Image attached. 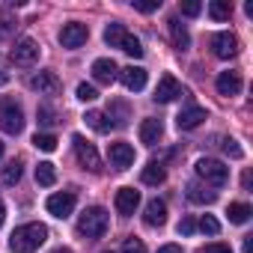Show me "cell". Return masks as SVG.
I'll return each instance as SVG.
<instances>
[{
	"instance_id": "cell-1",
	"label": "cell",
	"mask_w": 253,
	"mask_h": 253,
	"mask_svg": "<svg viewBox=\"0 0 253 253\" xmlns=\"http://www.w3.org/2000/svg\"><path fill=\"white\" fill-rule=\"evenodd\" d=\"M48 241V226L45 223H24L12 232L9 238V250L12 253H33Z\"/></svg>"
},
{
	"instance_id": "cell-2",
	"label": "cell",
	"mask_w": 253,
	"mask_h": 253,
	"mask_svg": "<svg viewBox=\"0 0 253 253\" xmlns=\"http://www.w3.org/2000/svg\"><path fill=\"white\" fill-rule=\"evenodd\" d=\"M78 232L86 235V238H101L107 232V211L101 206L84 209V214L78 217Z\"/></svg>"
},
{
	"instance_id": "cell-3",
	"label": "cell",
	"mask_w": 253,
	"mask_h": 253,
	"mask_svg": "<svg viewBox=\"0 0 253 253\" xmlns=\"http://www.w3.org/2000/svg\"><path fill=\"white\" fill-rule=\"evenodd\" d=\"M0 128L6 134L24 131V110L21 104H15V98H0Z\"/></svg>"
},
{
	"instance_id": "cell-4",
	"label": "cell",
	"mask_w": 253,
	"mask_h": 253,
	"mask_svg": "<svg viewBox=\"0 0 253 253\" xmlns=\"http://www.w3.org/2000/svg\"><path fill=\"white\" fill-rule=\"evenodd\" d=\"M197 176L211 188H223L226 179H229V167L223 161H214V158H200L197 161Z\"/></svg>"
},
{
	"instance_id": "cell-5",
	"label": "cell",
	"mask_w": 253,
	"mask_h": 253,
	"mask_svg": "<svg viewBox=\"0 0 253 253\" xmlns=\"http://www.w3.org/2000/svg\"><path fill=\"white\" fill-rule=\"evenodd\" d=\"M9 60H12L15 66H33V63L39 60V42H33L30 36L18 39L15 48L9 51Z\"/></svg>"
},
{
	"instance_id": "cell-6",
	"label": "cell",
	"mask_w": 253,
	"mask_h": 253,
	"mask_svg": "<svg viewBox=\"0 0 253 253\" xmlns=\"http://www.w3.org/2000/svg\"><path fill=\"white\" fill-rule=\"evenodd\" d=\"M72 143H75V152H78V161L86 167V170H92V173H98L101 170V158H98V152H95V146L86 140V137H81V134H75L72 137Z\"/></svg>"
},
{
	"instance_id": "cell-7",
	"label": "cell",
	"mask_w": 253,
	"mask_h": 253,
	"mask_svg": "<svg viewBox=\"0 0 253 253\" xmlns=\"http://www.w3.org/2000/svg\"><path fill=\"white\" fill-rule=\"evenodd\" d=\"M27 86H30L33 92H39V95H57V92L63 89V81H60L54 72H36V75L27 81Z\"/></svg>"
},
{
	"instance_id": "cell-8",
	"label": "cell",
	"mask_w": 253,
	"mask_h": 253,
	"mask_svg": "<svg viewBox=\"0 0 253 253\" xmlns=\"http://www.w3.org/2000/svg\"><path fill=\"white\" fill-rule=\"evenodd\" d=\"M86 39H89V30H86V24H81V21H72V24H66V27L60 30L63 48H81V45H86Z\"/></svg>"
},
{
	"instance_id": "cell-9",
	"label": "cell",
	"mask_w": 253,
	"mask_h": 253,
	"mask_svg": "<svg viewBox=\"0 0 253 253\" xmlns=\"http://www.w3.org/2000/svg\"><path fill=\"white\" fill-rule=\"evenodd\" d=\"M107 155H110V164L116 167V170H128L131 164H134V146L131 143H110L107 146Z\"/></svg>"
},
{
	"instance_id": "cell-10",
	"label": "cell",
	"mask_w": 253,
	"mask_h": 253,
	"mask_svg": "<svg viewBox=\"0 0 253 253\" xmlns=\"http://www.w3.org/2000/svg\"><path fill=\"white\" fill-rule=\"evenodd\" d=\"M211 51H214V57H220V60H232V57L238 54V39H235V33H214V36H211Z\"/></svg>"
},
{
	"instance_id": "cell-11",
	"label": "cell",
	"mask_w": 253,
	"mask_h": 253,
	"mask_svg": "<svg viewBox=\"0 0 253 253\" xmlns=\"http://www.w3.org/2000/svg\"><path fill=\"white\" fill-rule=\"evenodd\" d=\"M48 211L54 217H69L75 211V194L72 191H60V194H51L48 197Z\"/></svg>"
},
{
	"instance_id": "cell-12",
	"label": "cell",
	"mask_w": 253,
	"mask_h": 253,
	"mask_svg": "<svg viewBox=\"0 0 253 253\" xmlns=\"http://www.w3.org/2000/svg\"><path fill=\"white\" fill-rule=\"evenodd\" d=\"M203 122H206V107H200V104H191V107H185V110L176 116L179 131H194L197 125H203Z\"/></svg>"
},
{
	"instance_id": "cell-13",
	"label": "cell",
	"mask_w": 253,
	"mask_h": 253,
	"mask_svg": "<svg viewBox=\"0 0 253 253\" xmlns=\"http://www.w3.org/2000/svg\"><path fill=\"white\" fill-rule=\"evenodd\" d=\"M113 206H116V211L119 214H134V209L140 206V191H134V188H119L116 191V200H113Z\"/></svg>"
},
{
	"instance_id": "cell-14",
	"label": "cell",
	"mask_w": 253,
	"mask_h": 253,
	"mask_svg": "<svg viewBox=\"0 0 253 253\" xmlns=\"http://www.w3.org/2000/svg\"><path fill=\"white\" fill-rule=\"evenodd\" d=\"M119 81H122L125 89L140 92L146 86V69H140V66H125V69H119Z\"/></svg>"
},
{
	"instance_id": "cell-15",
	"label": "cell",
	"mask_w": 253,
	"mask_h": 253,
	"mask_svg": "<svg viewBox=\"0 0 253 253\" xmlns=\"http://www.w3.org/2000/svg\"><path fill=\"white\" fill-rule=\"evenodd\" d=\"M182 95V84L173 78V75H164L161 81H158V89H155V101H173V98H179Z\"/></svg>"
},
{
	"instance_id": "cell-16",
	"label": "cell",
	"mask_w": 253,
	"mask_h": 253,
	"mask_svg": "<svg viewBox=\"0 0 253 253\" xmlns=\"http://www.w3.org/2000/svg\"><path fill=\"white\" fill-rule=\"evenodd\" d=\"M116 75H119V69H116V63H113L110 57H101V60L92 63V78H95L98 84H113Z\"/></svg>"
},
{
	"instance_id": "cell-17",
	"label": "cell",
	"mask_w": 253,
	"mask_h": 253,
	"mask_svg": "<svg viewBox=\"0 0 253 253\" xmlns=\"http://www.w3.org/2000/svg\"><path fill=\"white\" fill-rule=\"evenodd\" d=\"M143 220H146V226H164L167 223V203L164 200H149L146 211H143Z\"/></svg>"
},
{
	"instance_id": "cell-18",
	"label": "cell",
	"mask_w": 253,
	"mask_h": 253,
	"mask_svg": "<svg viewBox=\"0 0 253 253\" xmlns=\"http://www.w3.org/2000/svg\"><path fill=\"white\" fill-rule=\"evenodd\" d=\"M161 134H164L161 119H143V122H140V143H143V146H155V143L161 140Z\"/></svg>"
},
{
	"instance_id": "cell-19",
	"label": "cell",
	"mask_w": 253,
	"mask_h": 253,
	"mask_svg": "<svg viewBox=\"0 0 253 253\" xmlns=\"http://www.w3.org/2000/svg\"><path fill=\"white\" fill-rule=\"evenodd\" d=\"M214 84H217V92L226 95V98L241 92V75H238V72H220Z\"/></svg>"
},
{
	"instance_id": "cell-20",
	"label": "cell",
	"mask_w": 253,
	"mask_h": 253,
	"mask_svg": "<svg viewBox=\"0 0 253 253\" xmlns=\"http://www.w3.org/2000/svg\"><path fill=\"white\" fill-rule=\"evenodd\" d=\"M84 119H86L89 128H92V131H98V134H107L113 125H116V122H113V116H110V113H101V110H86V116H84Z\"/></svg>"
},
{
	"instance_id": "cell-21",
	"label": "cell",
	"mask_w": 253,
	"mask_h": 253,
	"mask_svg": "<svg viewBox=\"0 0 253 253\" xmlns=\"http://www.w3.org/2000/svg\"><path fill=\"white\" fill-rule=\"evenodd\" d=\"M167 30H170L173 48H176V51H188V45H191V36H188L185 24H182L179 18H170V21H167Z\"/></svg>"
},
{
	"instance_id": "cell-22",
	"label": "cell",
	"mask_w": 253,
	"mask_h": 253,
	"mask_svg": "<svg viewBox=\"0 0 253 253\" xmlns=\"http://www.w3.org/2000/svg\"><path fill=\"white\" fill-rule=\"evenodd\" d=\"M185 197H188L191 203H197V206H209V203L217 200V191H209V188H203V185H188V188H185Z\"/></svg>"
},
{
	"instance_id": "cell-23",
	"label": "cell",
	"mask_w": 253,
	"mask_h": 253,
	"mask_svg": "<svg viewBox=\"0 0 253 253\" xmlns=\"http://www.w3.org/2000/svg\"><path fill=\"white\" fill-rule=\"evenodd\" d=\"M140 179H143V185H161V182L167 179V170H164V164H161V161H149V164L143 167Z\"/></svg>"
},
{
	"instance_id": "cell-24",
	"label": "cell",
	"mask_w": 253,
	"mask_h": 253,
	"mask_svg": "<svg viewBox=\"0 0 253 253\" xmlns=\"http://www.w3.org/2000/svg\"><path fill=\"white\" fill-rule=\"evenodd\" d=\"M128 36V30H125L119 21H110L107 27H104V42L110 45V48H122V39Z\"/></svg>"
},
{
	"instance_id": "cell-25",
	"label": "cell",
	"mask_w": 253,
	"mask_h": 253,
	"mask_svg": "<svg viewBox=\"0 0 253 253\" xmlns=\"http://www.w3.org/2000/svg\"><path fill=\"white\" fill-rule=\"evenodd\" d=\"M209 15H211L214 21H229L232 3H229V0H211V3H209Z\"/></svg>"
},
{
	"instance_id": "cell-26",
	"label": "cell",
	"mask_w": 253,
	"mask_h": 253,
	"mask_svg": "<svg viewBox=\"0 0 253 253\" xmlns=\"http://www.w3.org/2000/svg\"><path fill=\"white\" fill-rule=\"evenodd\" d=\"M229 223H247L250 220V214H253V209L247 206V203H229Z\"/></svg>"
},
{
	"instance_id": "cell-27",
	"label": "cell",
	"mask_w": 253,
	"mask_h": 253,
	"mask_svg": "<svg viewBox=\"0 0 253 253\" xmlns=\"http://www.w3.org/2000/svg\"><path fill=\"white\" fill-rule=\"evenodd\" d=\"M36 182H39V185H45V188H48V185H54V182H57V167H54L51 161H42V164L36 167Z\"/></svg>"
},
{
	"instance_id": "cell-28",
	"label": "cell",
	"mask_w": 253,
	"mask_h": 253,
	"mask_svg": "<svg viewBox=\"0 0 253 253\" xmlns=\"http://www.w3.org/2000/svg\"><path fill=\"white\" fill-rule=\"evenodd\" d=\"M15 27H18L15 15H12L9 9H0V39H9V36L15 33Z\"/></svg>"
},
{
	"instance_id": "cell-29",
	"label": "cell",
	"mask_w": 253,
	"mask_h": 253,
	"mask_svg": "<svg viewBox=\"0 0 253 253\" xmlns=\"http://www.w3.org/2000/svg\"><path fill=\"white\" fill-rule=\"evenodd\" d=\"M18 179H21V161H9L3 167V173H0V182L3 185H18Z\"/></svg>"
},
{
	"instance_id": "cell-30",
	"label": "cell",
	"mask_w": 253,
	"mask_h": 253,
	"mask_svg": "<svg viewBox=\"0 0 253 253\" xmlns=\"http://www.w3.org/2000/svg\"><path fill=\"white\" fill-rule=\"evenodd\" d=\"M33 146H36V149H42V152H54V149H57V137H54V134L39 131V134L33 137Z\"/></svg>"
},
{
	"instance_id": "cell-31",
	"label": "cell",
	"mask_w": 253,
	"mask_h": 253,
	"mask_svg": "<svg viewBox=\"0 0 253 253\" xmlns=\"http://www.w3.org/2000/svg\"><path fill=\"white\" fill-rule=\"evenodd\" d=\"M122 51H125V54H131V57H143V45H140V39L131 36V33L122 39Z\"/></svg>"
},
{
	"instance_id": "cell-32",
	"label": "cell",
	"mask_w": 253,
	"mask_h": 253,
	"mask_svg": "<svg viewBox=\"0 0 253 253\" xmlns=\"http://www.w3.org/2000/svg\"><path fill=\"white\" fill-rule=\"evenodd\" d=\"M197 226H200L203 232H209V235H217V232H220V223H217V217H211V214H203Z\"/></svg>"
},
{
	"instance_id": "cell-33",
	"label": "cell",
	"mask_w": 253,
	"mask_h": 253,
	"mask_svg": "<svg viewBox=\"0 0 253 253\" xmlns=\"http://www.w3.org/2000/svg\"><path fill=\"white\" fill-rule=\"evenodd\" d=\"M122 253H146V244H143L140 238L131 235V238H125V241H122Z\"/></svg>"
},
{
	"instance_id": "cell-34",
	"label": "cell",
	"mask_w": 253,
	"mask_h": 253,
	"mask_svg": "<svg viewBox=\"0 0 253 253\" xmlns=\"http://www.w3.org/2000/svg\"><path fill=\"white\" fill-rule=\"evenodd\" d=\"M78 98H81V101H95L98 92H95L92 84H78Z\"/></svg>"
},
{
	"instance_id": "cell-35",
	"label": "cell",
	"mask_w": 253,
	"mask_h": 253,
	"mask_svg": "<svg viewBox=\"0 0 253 253\" xmlns=\"http://www.w3.org/2000/svg\"><path fill=\"white\" fill-rule=\"evenodd\" d=\"M161 6V0H134V9L137 12H155Z\"/></svg>"
},
{
	"instance_id": "cell-36",
	"label": "cell",
	"mask_w": 253,
	"mask_h": 253,
	"mask_svg": "<svg viewBox=\"0 0 253 253\" xmlns=\"http://www.w3.org/2000/svg\"><path fill=\"white\" fill-rule=\"evenodd\" d=\"M200 12H203V3H197V0H188V3H182V15L194 18V15H200Z\"/></svg>"
},
{
	"instance_id": "cell-37",
	"label": "cell",
	"mask_w": 253,
	"mask_h": 253,
	"mask_svg": "<svg viewBox=\"0 0 253 253\" xmlns=\"http://www.w3.org/2000/svg\"><path fill=\"white\" fill-rule=\"evenodd\" d=\"M57 122V113L51 107H39V125H54Z\"/></svg>"
},
{
	"instance_id": "cell-38",
	"label": "cell",
	"mask_w": 253,
	"mask_h": 253,
	"mask_svg": "<svg viewBox=\"0 0 253 253\" xmlns=\"http://www.w3.org/2000/svg\"><path fill=\"white\" fill-rule=\"evenodd\" d=\"M223 152H226L229 158H244V152H241V146H238L235 140H223Z\"/></svg>"
},
{
	"instance_id": "cell-39",
	"label": "cell",
	"mask_w": 253,
	"mask_h": 253,
	"mask_svg": "<svg viewBox=\"0 0 253 253\" xmlns=\"http://www.w3.org/2000/svg\"><path fill=\"white\" fill-rule=\"evenodd\" d=\"M176 229H179V235H191V232L197 229V220H194V217H182Z\"/></svg>"
},
{
	"instance_id": "cell-40",
	"label": "cell",
	"mask_w": 253,
	"mask_h": 253,
	"mask_svg": "<svg viewBox=\"0 0 253 253\" xmlns=\"http://www.w3.org/2000/svg\"><path fill=\"white\" fill-rule=\"evenodd\" d=\"M206 253H232V247L229 244H209Z\"/></svg>"
},
{
	"instance_id": "cell-41",
	"label": "cell",
	"mask_w": 253,
	"mask_h": 253,
	"mask_svg": "<svg viewBox=\"0 0 253 253\" xmlns=\"http://www.w3.org/2000/svg\"><path fill=\"white\" fill-rule=\"evenodd\" d=\"M158 253H182V247L179 244H164V247H158Z\"/></svg>"
},
{
	"instance_id": "cell-42",
	"label": "cell",
	"mask_w": 253,
	"mask_h": 253,
	"mask_svg": "<svg viewBox=\"0 0 253 253\" xmlns=\"http://www.w3.org/2000/svg\"><path fill=\"white\" fill-rule=\"evenodd\" d=\"M241 250H244V253H253V235H247V238H244V244H241Z\"/></svg>"
},
{
	"instance_id": "cell-43",
	"label": "cell",
	"mask_w": 253,
	"mask_h": 253,
	"mask_svg": "<svg viewBox=\"0 0 253 253\" xmlns=\"http://www.w3.org/2000/svg\"><path fill=\"white\" fill-rule=\"evenodd\" d=\"M3 217H6V209H3V203H0V226H3Z\"/></svg>"
},
{
	"instance_id": "cell-44",
	"label": "cell",
	"mask_w": 253,
	"mask_h": 253,
	"mask_svg": "<svg viewBox=\"0 0 253 253\" xmlns=\"http://www.w3.org/2000/svg\"><path fill=\"white\" fill-rule=\"evenodd\" d=\"M51 253H72L69 247H57V250H51Z\"/></svg>"
},
{
	"instance_id": "cell-45",
	"label": "cell",
	"mask_w": 253,
	"mask_h": 253,
	"mask_svg": "<svg viewBox=\"0 0 253 253\" xmlns=\"http://www.w3.org/2000/svg\"><path fill=\"white\" fill-rule=\"evenodd\" d=\"M0 158H3V143H0Z\"/></svg>"
},
{
	"instance_id": "cell-46",
	"label": "cell",
	"mask_w": 253,
	"mask_h": 253,
	"mask_svg": "<svg viewBox=\"0 0 253 253\" xmlns=\"http://www.w3.org/2000/svg\"><path fill=\"white\" fill-rule=\"evenodd\" d=\"M104 253H110V250H104Z\"/></svg>"
}]
</instances>
